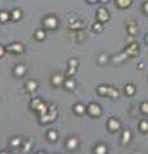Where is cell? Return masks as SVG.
Segmentation results:
<instances>
[{
  "mask_svg": "<svg viewBox=\"0 0 148 154\" xmlns=\"http://www.w3.org/2000/svg\"><path fill=\"white\" fill-rule=\"evenodd\" d=\"M12 18L13 19H19L21 18V12L19 10H14V12H12Z\"/></svg>",
  "mask_w": 148,
  "mask_h": 154,
  "instance_id": "cell-21",
  "label": "cell"
},
{
  "mask_svg": "<svg viewBox=\"0 0 148 154\" xmlns=\"http://www.w3.org/2000/svg\"><path fill=\"white\" fill-rule=\"evenodd\" d=\"M44 25L48 28H55L57 27V19L54 17H48V18L44 19Z\"/></svg>",
  "mask_w": 148,
  "mask_h": 154,
  "instance_id": "cell-3",
  "label": "cell"
},
{
  "mask_svg": "<svg viewBox=\"0 0 148 154\" xmlns=\"http://www.w3.org/2000/svg\"><path fill=\"white\" fill-rule=\"evenodd\" d=\"M9 50H12V52H16V53H22L23 52V46L21 45V44H12V45L9 46Z\"/></svg>",
  "mask_w": 148,
  "mask_h": 154,
  "instance_id": "cell-6",
  "label": "cell"
},
{
  "mask_svg": "<svg viewBox=\"0 0 148 154\" xmlns=\"http://www.w3.org/2000/svg\"><path fill=\"white\" fill-rule=\"evenodd\" d=\"M19 143H21V139H14V140L12 141V145H13V146H18Z\"/></svg>",
  "mask_w": 148,
  "mask_h": 154,
  "instance_id": "cell-29",
  "label": "cell"
},
{
  "mask_svg": "<svg viewBox=\"0 0 148 154\" xmlns=\"http://www.w3.org/2000/svg\"><path fill=\"white\" fill-rule=\"evenodd\" d=\"M89 1H90V3H95L97 0H89Z\"/></svg>",
  "mask_w": 148,
  "mask_h": 154,
  "instance_id": "cell-32",
  "label": "cell"
},
{
  "mask_svg": "<svg viewBox=\"0 0 148 154\" xmlns=\"http://www.w3.org/2000/svg\"><path fill=\"white\" fill-rule=\"evenodd\" d=\"M64 86L68 89V90H72V89L75 87V82H73L72 80H67V81H64Z\"/></svg>",
  "mask_w": 148,
  "mask_h": 154,
  "instance_id": "cell-14",
  "label": "cell"
},
{
  "mask_svg": "<svg viewBox=\"0 0 148 154\" xmlns=\"http://www.w3.org/2000/svg\"><path fill=\"white\" fill-rule=\"evenodd\" d=\"M126 54L130 55V57H134V55L138 54V45H135V44H133V45H130L128 49H126Z\"/></svg>",
  "mask_w": 148,
  "mask_h": 154,
  "instance_id": "cell-4",
  "label": "cell"
},
{
  "mask_svg": "<svg viewBox=\"0 0 148 154\" xmlns=\"http://www.w3.org/2000/svg\"><path fill=\"white\" fill-rule=\"evenodd\" d=\"M106 152H107V148L104 145H98L95 148V153H98V154H104Z\"/></svg>",
  "mask_w": 148,
  "mask_h": 154,
  "instance_id": "cell-13",
  "label": "cell"
},
{
  "mask_svg": "<svg viewBox=\"0 0 148 154\" xmlns=\"http://www.w3.org/2000/svg\"><path fill=\"white\" fill-rule=\"evenodd\" d=\"M82 26H81V23H73V25H71V28H81Z\"/></svg>",
  "mask_w": 148,
  "mask_h": 154,
  "instance_id": "cell-30",
  "label": "cell"
},
{
  "mask_svg": "<svg viewBox=\"0 0 148 154\" xmlns=\"http://www.w3.org/2000/svg\"><path fill=\"white\" fill-rule=\"evenodd\" d=\"M131 4V0H117V5L120 8H128Z\"/></svg>",
  "mask_w": 148,
  "mask_h": 154,
  "instance_id": "cell-8",
  "label": "cell"
},
{
  "mask_svg": "<svg viewBox=\"0 0 148 154\" xmlns=\"http://www.w3.org/2000/svg\"><path fill=\"white\" fill-rule=\"evenodd\" d=\"M146 41H147V43H148V35H147V37H146Z\"/></svg>",
  "mask_w": 148,
  "mask_h": 154,
  "instance_id": "cell-33",
  "label": "cell"
},
{
  "mask_svg": "<svg viewBox=\"0 0 148 154\" xmlns=\"http://www.w3.org/2000/svg\"><path fill=\"white\" fill-rule=\"evenodd\" d=\"M75 112L77 114H82L85 112V107L82 105V104H76L75 105Z\"/></svg>",
  "mask_w": 148,
  "mask_h": 154,
  "instance_id": "cell-11",
  "label": "cell"
},
{
  "mask_svg": "<svg viewBox=\"0 0 148 154\" xmlns=\"http://www.w3.org/2000/svg\"><path fill=\"white\" fill-rule=\"evenodd\" d=\"M44 37H45V32H44V31H41V30H40V31L36 32V38H37V40H43Z\"/></svg>",
  "mask_w": 148,
  "mask_h": 154,
  "instance_id": "cell-24",
  "label": "cell"
},
{
  "mask_svg": "<svg viewBox=\"0 0 148 154\" xmlns=\"http://www.w3.org/2000/svg\"><path fill=\"white\" fill-rule=\"evenodd\" d=\"M93 30H94V31L100 32L103 30V27H102V25H100V23H95V25H94V27H93Z\"/></svg>",
  "mask_w": 148,
  "mask_h": 154,
  "instance_id": "cell-26",
  "label": "cell"
},
{
  "mask_svg": "<svg viewBox=\"0 0 148 154\" xmlns=\"http://www.w3.org/2000/svg\"><path fill=\"white\" fill-rule=\"evenodd\" d=\"M88 111L91 116H95V117H98L102 113V109H100V107L98 104H90L88 107Z\"/></svg>",
  "mask_w": 148,
  "mask_h": 154,
  "instance_id": "cell-1",
  "label": "cell"
},
{
  "mask_svg": "<svg viewBox=\"0 0 148 154\" xmlns=\"http://www.w3.org/2000/svg\"><path fill=\"white\" fill-rule=\"evenodd\" d=\"M77 140H76L75 138H71L68 140V143H67V146H68V149H75L76 146H77Z\"/></svg>",
  "mask_w": 148,
  "mask_h": 154,
  "instance_id": "cell-9",
  "label": "cell"
},
{
  "mask_svg": "<svg viewBox=\"0 0 148 154\" xmlns=\"http://www.w3.org/2000/svg\"><path fill=\"white\" fill-rule=\"evenodd\" d=\"M108 127L111 131H117V130L120 129V122L112 118V120H109V122H108Z\"/></svg>",
  "mask_w": 148,
  "mask_h": 154,
  "instance_id": "cell-5",
  "label": "cell"
},
{
  "mask_svg": "<svg viewBox=\"0 0 148 154\" xmlns=\"http://www.w3.org/2000/svg\"><path fill=\"white\" fill-rule=\"evenodd\" d=\"M98 19L100 21V22H106V21H108L109 16H108V12L104 9V8H99L98 9Z\"/></svg>",
  "mask_w": 148,
  "mask_h": 154,
  "instance_id": "cell-2",
  "label": "cell"
},
{
  "mask_svg": "<svg viewBox=\"0 0 148 154\" xmlns=\"http://www.w3.org/2000/svg\"><path fill=\"white\" fill-rule=\"evenodd\" d=\"M48 138H49L52 141H55V140H57V138H58V135H57V132H55V131H49Z\"/></svg>",
  "mask_w": 148,
  "mask_h": 154,
  "instance_id": "cell-20",
  "label": "cell"
},
{
  "mask_svg": "<svg viewBox=\"0 0 148 154\" xmlns=\"http://www.w3.org/2000/svg\"><path fill=\"white\" fill-rule=\"evenodd\" d=\"M36 87H37V84L35 81H30L27 84V90L28 91H35V90H36Z\"/></svg>",
  "mask_w": 148,
  "mask_h": 154,
  "instance_id": "cell-12",
  "label": "cell"
},
{
  "mask_svg": "<svg viewBox=\"0 0 148 154\" xmlns=\"http://www.w3.org/2000/svg\"><path fill=\"white\" fill-rule=\"evenodd\" d=\"M144 12H146V13L148 14V1L146 3V4H144Z\"/></svg>",
  "mask_w": 148,
  "mask_h": 154,
  "instance_id": "cell-31",
  "label": "cell"
},
{
  "mask_svg": "<svg viewBox=\"0 0 148 154\" xmlns=\"http://www.w3.org/2000/svg\"><path fill=\"white\" fill-rule=\"evenodd\" d=\"M41 104V100H39V99H35V100H32V103H31V107L34 109H37V107H39Z\"/></svg>",
  "mask_w": 148,
  "mask_h": 154,
  "instance_id": "cell-22",
  "label": "cell"
},
{
  "mask_svg": "<svg viewBox=\"0 0 148 154\" xmlns=\"http://www.w3.org/2000/svg\"><path fill=\"white\" fill-rule=\"evenodd\" d=\"M76 66H77V60L76 59H71L70 60V71H68V75H72L73 72L76 71Z\"/></svg>",
  "mask_w": 148,
  "mask_h": 154,
  "instance_id": "cell-7",
  "label": "cell"
},
{
  "mask_svg": "<svg viewBox=\"0 0 148 154\" xmlns=\"http://www.w3.org/2000/svg\"><path fill=\"white\" fill-rule=\"evenodd\" d=\"M108 95L111 96V98H117V96H118V91H117V90H115L113 87H109V90H108Z\"/></svg>",
  "mask_w": 148,
  "mask_h": 154,
  "instance_id": "cell-18",
  "label": "cell"
},
{
  "mask_svg": "<svg viewBox=\"0 0 148 154\" xmlns=\"http://www.w3.org/2000/svg\"><path fill=\"white\" fill-rule=\"evenodd\" d=\"M130 131L129 130H125V131H124V134H122V143L124 144H126V143H129L130 141Z\"/></svg>",
  "mask_w": 148,
  "mask_h": 154,
  "instance_id": "cell-10",
  "label": "cell"
},
{
  "mask_svg": "<svg viewBox=\"0 0 148 154\" xmlns=\"http://www.w3.org/2000/svg\"><path fill=\"white\" fill-rule=\"evenodd\" d=\"M0 16H1V21H3V22H5V21L9 18V17H8V13H7V12H1V14H0Z\"/></svg>",
  "mask_w": 148,
  "mask_h": 154,
  "instance_id": "cell-27",
  "label": "cell"
},
{
  "mask_svg": "<svg viewBox=\"0 0 148 154\" xmlns=\"http://www.w3.org/2000/svg\"><path fill=\"white\" fill-rule=\"evenodd\" d=\"M102 1H108V0H102Z\"/></svg>",
  "mask_w": 148,
  "mask_h": 154,
  "instance_id": "cell-34",
  "label": "cell"
},
{
  "mask_svg": "<svg viewBox=\"0 0 148 154\" xmlns=\"http://www.w3.org/2000/svg\"><path fill=\"white\" fill-rule=\"evenodd\" d=\"M125 91L128 93V95H133V94H134V91H135V89H134L133 85H126V86H125Z\"/></svg>",
  "mask_w": 148,
  "mask_h": 154,
  "instance_id": "cell-17",
  "label": "cell"
},
{
  "mask_svg": "<svg viewBox=\"0 0 148 154\" xmlns=\"http://www.w3.org/2000/svg\"><path fill=\"white\" fill-rule=\"evenodd\" d=\"M62 81H63V77L59 76V75H58V76H54V78L52 80V82H53L54 85H61Z\"/></svg>",
  "mask_w": 148,
  "mask_h": 154,
  "instance_id": "cell-16",
  "label": "cell"
},
{
  "mask_svg": "<svg viewBox=\"0 0 148 154\" xmlns=\"http://www.w3.org/2000/svg\"><path fill=\"white\" fill-rule=\"evenodd\" d=\"M140 130H142L143 132H147V131H148V123L146 122V121L140 122Z\"/></svg>",
  "mask_w": 148,
  "mask_h": 154,
  "instance_id": "cell-23",
  "label": "cell"
},
{
  "mask_svg": "<svg viewBox=\"0 0 148 154\" xmlns=\"http://www.w3.org/2000/svg\"><path fill=\"white\" fill-rule=\"evenodd\" d=\"M129 31H130V34H131V35L137 34V26H135V27H134V25H131V26H130V27H129Z\"/></svg>",
  "mask_w": 148,
  "mask_h": 154,
  "instance_id": "cell-28",
  "label": "cell"
},
{
  "mask_svg": "<svg viewBox=\"0 0 148 154\" xmlns=\"http://www.w3.org/2000/svg\"><path fill=\"white\" fill-rule=\"evenodd\" d=\"M25 67L23 66H17L16 67V75H18V76H21V75H23L25 73Z\"/></svg>",
  "mask_w": 148,
  "mask_h": 154,
  "instance_id": "cell-19",
  "label": "cell"
},
{
  "mask_svg": "<svg viewBox=\"0 0 148 154\" xmlns=\"http://www.w3.org/2000/svg\"><path fill=\"white\" fill-rule=\"evenodd\" d=\"M140 109H142V112H143L144 114H148V103H143L140 107Z\"/></svg>",
  "mask_w": 148,
  "mask_h": 154,
  "instance_id": "cell-25",
  "label": "cell"
},
{
  "mask_svg": "<svg viewBox=\"0 0 148 154\" xmlns=\"http://www.w3.org/2000/svg\"><path fill=\"white\" fill-rule=\"evenodd\" d=\"M108 90H109V87H107V86H99L98 87V93L100 94V95H106V94H108Z\"/></svg>",
  "mask_w": 148,
  "mask_h": 154,
  "instance_id": "cell-15",
  "label": "cell"
}]
</instances>
